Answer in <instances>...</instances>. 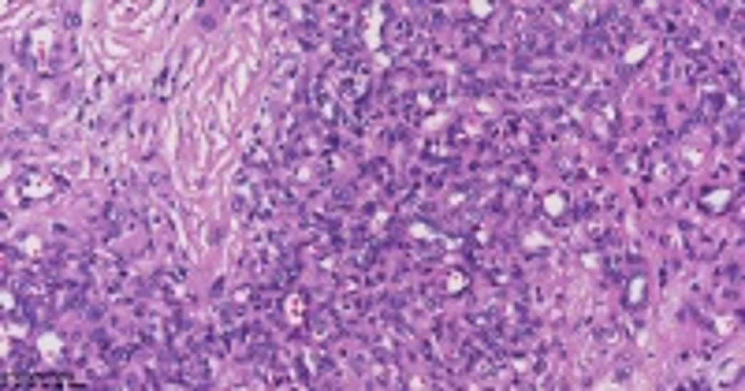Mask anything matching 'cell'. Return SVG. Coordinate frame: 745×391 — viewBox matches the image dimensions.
<instances>
[{"label": "cell", "instance_id": "1", "mask_svg": "<svg viewBox=\"0 0 745 391\" xmlns=\"http://www.w3.org/2000/svg\"><path fill=\"white\" fill-rule=\"evenodd\" d=\"M15 190H19V202H34V198H48V194L68 190V183H63V179H56L53 172H45V168H30V172L19 175Z\"/></svg>", "mask_w": 745, "mask_h": 391}, {"label": "cell", "instance_id": "2", "mask_svg": "<svg viewBox=\"0 0 745 391\" xmlns=\"http://www.w3.org/2000/svg\"><path fill=\"white\" fill-rule=\"evenodd\" d=\"M518 48H522V56H548L555 48V34L544 26H525L518 34Z\"/></svg>", "mask_w": 745, "mask_h": 391}, {"label": "cell", "instance_id": "3", "mask_svg": "<svg viewBox=\"0 0 745 391\" xmlns=\"http://www.w3.org/2000/svg\"><path fill=\"white\" fill-rule=\"evenodd\" d=\"M157 295L164 298V302H187V280H183V272L179 269H164V272H157Z\"/></svg>", "mask_w": 745, "mask_h": 391}, {"label": "cell", "instance_id": "4", "mask_svg": "<svg viewBox=\"0 0 745 391\" xmlns=\"http://www.w3.org/2000/svg\"><path fill=\"white\" fill-rule=\"evenodd\" d=\"M533 168L529 165H515V168H507V179H503V194L507 198H525V190L533 187Z\"/></svg>", "mask_w": 745, "mask_h": 391}, {"label": "cell", "instance_id": "5", "mask_svg": "<svg viewBox=\"0 0 745 391\" xmlns=\"http://www.w3.org/2000/svg\"><path fill=\"white\" fill-rule=\"evenodd\" d=\"M246 168H250V172H272L276 168L272 145H264L261 138H254L250 145H246Z\"/></svg>", "mask_w": 745, "mask_h": 391}, {"label": "cell", "instance_id": "6", "mask_svg": "<svg viewBox=\"0 0 745 391\" xmlns=\"http://www.w3.org/2000/svg\"><path fill=\"white\" fill-rule=\"evenodd\" d=\"M644 298H649V283H644V276H626V287H622V302H626V309H641L644 306Z\"/></svg>", "mask_w": 745, "mask_h": 391}, {"label": "cell", "instance_id": "7", "mask_svg": "<svg viewBox=\"0 0 745 391\" xmlns=\"http://www.w3.org/2000/svg\"><path fill=\"white\" fill-rule=\"evenodd\" d=\"M413 34H418V30H413V23L410 19H388V45L391 48H410L413 45Z\"/></svg>", "mask_w": 745, "mask_h": 391}, {"label": "cell", "instance_id": "8", "mask_svg": "<svg viewBox=\"0 0 745 391\" xmlns=\"http://www.w3.org/2000/svg\"><path fill=\"white\" fill-rule=\"evenodd\" d=\"M425 157L433 160V165H447V160H455L458 157V142L447 135V138H433L425 145Z\"/></svg>", "mask_w": 745, "mask_h": 391}, {"label": "cell", "instance_id": "9", "mask_svg": "<svg viewBox=\"0 0 745 391\" xmlns=\"http://www.w3.org/2000/svg\"><path fill=\"white\" fill-rule=\"evenodd\" d=\"M734 205V194L731 190H708V194H701V213H711V217H719V213H726V209Z\"/></svg>", "mask_w": 745, "mask_h": 391}, {"label": "cell", "instance_id": "10", "mask_svg": "<svg viewBox=\"0 0 745 391\" xmlns=\"http://www.w3.org/2000/svg\"><path fill=\"white\" fill-rule=\"evenodd\" d=\"M540 213L552 217V220H562V217L570 213V198H567L562 190H548V194L540 198Z\"/></svg>", "mask_w": 745, "mask_h": 391}, {"label": "cell", "instance_id": "11", "mask_svg": "<svg viewBox=\"0 0 745 391\" xmlns=\"http://www.w3.org/2000/svg\"><path fill=\"white\" fill-rule=\"evenodd\" d=\"M26 53H34V56H48V53H53V30H48L45 23H38L34 30H30Z\"/></svg>", "mask_w": 745, "mask_h": 391}, {"label": "cell", "instance_id": "12", "mask_svg": "<svg viewBox=\"0 0 745 391\" xmlns=\"http://www.w3.org/2000/svg\"><path fill=\"white\" fill-rule=\"evenodd\" d=\"M242 324H246V313H242V309H239L235 302L224 306V309H217V328H220V332L235 335V332L242 328Z\"/></svg>", "mask_w": 745, "mask_h": 391}, {"label": "cell", "instance_id": "13", "mask_svg": "<svg viewBox=\"0 0 745 391\" xmlns=\"http://www.w3.org/2000/svg\"><path fill=\"white\" fill-rule=\"evenodd\" d=\"M309 332H313V339H332V335H336V317L328 313V309L313 313V317H309Z\"/></svg>", "mask_w": 745, "mask_h": 391}, {"label": "cell", "instance_id": "14", "mask_svg": "<svg viewBox=\"0 0 745 391\" xmlns=\"http://www.w3.org/2000/svg\"><path fill=\"white\" fill-rule=\"evenodd\" d=\"M366 309H369V302L361 298V295H354V291L339 295V302H336V313L339 317H358V313H366Z\"/></svg>", "mask_w": 745, "mask_h": 391}, {"label": "cell", "instance_id": "15", "mask_svg": "<svg viewBox=\"0 0 745 391\" xmlns=\"http://www.w3.org/2000/svg\"><path fill=\"white\" fill-rule=\"evenodd\" d=\"M175 63H179V56H172L168 63L160 68V75H157V83H153V97L157 101H168V93H172V75H175Z\"/></svg>", "mask_w": 745, "mask_h": 391}, {"label": "cell", "instance_id": "16", "mask_svg": "<svg viewBox=\"0 0 745 391\" xmlns=\"http://www.w3.org/2000/svg\"><path fill=\"white\" fill-rule=\"evenodd\" d=\"M149 227H153V231H160V235L168 239V242H172V235H175V231H172L175 224H172V217L164 213L160 205H149Z\"/></svg>", "mask_w": 745, "mask_h": 391}, {"label": "cell", "instance_id": "17", "mask_svg": "<svg viewBox=\"0 0 745 391\" xmlns=\"http://www.w3.org/2000/svg\"><path fill=\"white\" fill-rule=\"evenodd\" d=\"M644 56H649V41L644 38H637V41H630L622 48V63L626 68H637V63H644Z\"/></svg>", "mask_w": 745, "mask_h": 391}, {"label": "cell", "instance_id": "18", "mask_svg": "<svg viewBox=\"0 0 745 391\" xmlns=\"http://www.w3.org/2000/svg\"><path fill=\"white\" fill-rule=\"evenodd\" d=\"M443 291H447V295H462V291H470V272L451 269V272H447V280H443Z\"/></svg>", "mask_w": 745, "mask_h": 391}, {"label": "cell", "instance_id": "19", "mask_svg": "<svg viewBox=\"0 0 745 391\" xmlns=\"http://www.w3.org/2000/svg\"><path fill=\"white\" fill-rule=\"evenodd\" d=\"M38 350L48 354V358H60V354H63V339H60L56 332H41V335H38Z\"/></svg>", "mask_w": 745, "mask_h": 391}, {"label": "cell", "instance_id": "20", "mask_svg": "<svg viewBox=\"0 0 745 391\" xmlns=\"http://www.w3.org/2000/svg\"><path fill=\"white\" fill-rule=\"evenodd\" d=\"M366 175L373 179V183L388 187V183H391V165H388V160H369V165H366Z\"/></svg>", "mask_w": 745, "mask_h": 391}, {"label": "cell", "instance_id": "21", "mask_svg": "<svg viewBox=\"0 0 745 391\" xmlns=\"http://www.w3.org/2000/svg\"><path fill=\"white\" fill-rule=\"evenodd\" d=\"M708 68H711V63H708L704 56H689V60L682 63V68H678V75H682V78H701Z\"/></svg>", "mask_w": 745, "mask_h": 391}, {"label": "cell", "instance_id": "22", "mask_svg": "<svg viewBox=\"0 0 745 391\" xmlns=\"http://www.w3.org/2000/svg\"><path fill=\"white\" fill-rule=\"evenodd\" d=\"M294 78H298V60H284V63L276 68V86H284V90H287V86L294 83Z\"/></svg>", "mask_w": 745, "mask_h": 391}, {"label": "cell", "instance_id": "23", "mask_svg": "<svg viewBox=\"0 0 745 391\" xmlns=\"http://www.w3.org/2000/svg\"><path fill=\"white\" fill-rule=\"evenodd\" d=\"M682 48H686L689 56H701V53H704V38H701V34H686V38H682Z\"/></svg>", "mask_w": 745, "mask_h": 391}, {"label": "cell", "instance_id": "24", "mask_svg": "<svg viewBox=\"0 0 745 391\" xmlns=\"http://www.w3.org/2000/svg\"><path fill=\"white\" fill-rule=\"evenodd\" d=\"M287 320H291V324H298V320H302V295L287 298Z\"/></svg>", "mask_w": 745, "mask_h": 391}, {"label": "cell", "instance_id": "25", "mask_svg": "<svg viewBox=\"0 0 745 391\" xmlns=\"http://www.w3.org/2000/svg\"><path fill=\"white\" fill-rule=\"evenodd\" d=\"M470 15H492V4H470Z\"/></svg>", "mask_w": 745, "mask_h": 391}]
</instances>
